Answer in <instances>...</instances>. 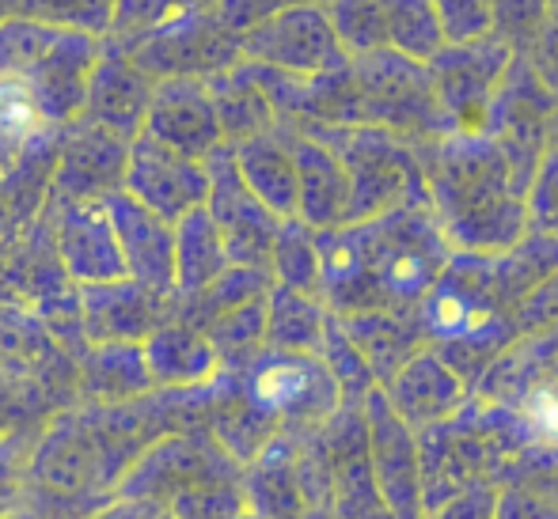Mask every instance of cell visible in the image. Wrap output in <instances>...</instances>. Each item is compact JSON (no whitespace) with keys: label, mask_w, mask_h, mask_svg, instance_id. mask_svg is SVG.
Here are the masks:
<instances>
[{"label":"cell","mask_w":558,"mask_h":519,"mask_svg":"<svg viewBox=\"0 0 558 519\" xmlns=\"http://www.w3.org/2000/svg\"><path fill=\"white\" fill-rule=\"evenodd\" d=\"M316 247L319 281L338 308H380L384 300L422 296L445 258L441 239L418 217H376L350 232L319 235Z\"/></svg>","instance_id":"obj_1"},{"label":"cell","mask_w":558,"mask_h":519,"mask_svg":"<svg viewBox=\"0 0 558 519\" xmlns=\"http://www.w3.org/2000/svg\"><path fill=\"white\" fill-rule=\"evenodd\" d=\"M107 42L130 53L133 65L145 69L153 81H163V76H202L206 81L243 58L240 35L225 27L214 8L175 15V20L156 23L133 38H107Z\"/></svg>","instance_id":"obj_2"},{"label":"cell","mask_w":558,"mask_h":519,"mask_svg":"<svg viewBox=\"0 0 558 519\" xmlns=\"http://www.w3.org/2000/svg\"><path fill=\"white\" fill-rule=\"evenodd\" d=\"M243 395L258 406L274 424H308L335 410L338 383L335 372L319 357L301 349H258L235 372Z\"/></svg>","instance_id":"obj_3"},{"label":"cell","mask_w":558,"mask_h":519,"mask_svg":"<svg viewBox=\"0 0 558 519\" xmlns=\"http://www.w3.org/2000/svg\"><path fill=\"white\" fill-rule=\"evenodd\" d=\"M240 50L243 58L263 61V65L301 81V76H319L338 69L342 38H338L331 15L319 4H289L243 30Z\"/></svg>","instance_id":"obj_4"},{"label":"cell","mask_w":558,"mask_h":519,"mask_svg":"<svg viewBox=\"0 0 558 519\" xmlns=\"http://www.w3.org/2000/svg\"><path fill=\"white\" fill-rule=\"evenodd\" d=\"M38 217L50 227L53 255H58L69 285H99V281L125 277L114 227L104 201L53 198V194H46Z\"/></svg>","instance_id":"obj_5"},{"label":"cell","mask_w":558,"mask_h":519,"mask_svg":"<svg viewBox=\"0 0 558 519\" xmlns=\"http://www.w3.org/2000/svg\"><path fill=\"white\" fill-rule=\"evenodd\" d=\"M202 163H206V178H209L206 209L217 220V227H221L228 258L240 265H263L266 270L274 232H278V217L243 183L228 140H221L214 152L202 156Z\"/></svg>","instance_id":"obj_6"},{"label":"cell","mask_w":558,"mask_h":519,"mask_svg":"<svg viewBox=\"0 0 558 519\" xmlns=\"http://www.w3.org/2000/svg\"><path fill=\"white\" fill-rule=\"evenodd\" d=\"M122 190L175 224L186 209L206 206V163L198 156H186L163 140L148 137V133H133L125 145Z\"/></svg>","instance_id":"obj_7"},{"label":"cell","mask_w":558,"mask_h":519,"mask_svg":"<svg viewBox=\"0 0 558 519\" xmlns=\"http://www.w3.org/2000/svg\"><path fill=\"white\" fill-rule=\"evenodd\" d=\"M125 145H130L125 137H118L111 129H99V125L84 122V118L61 125L46 194H53V198L104 201L107 194L122 190Z\"/></svg>","instance_id":"obj_8"},{"label":"cell","mask_w":558,"mask_h":519,"mask_svg":"<svg viewBox=\"0 0 558 519\" xmlns=\"http://www.w3.org/2000/svg\"><path fill=\"white\" fill-rule=\"evenodd\" d=\"M104 206L111 217L125 277L153 293H175V224L141 206L125 190L107 194Z\"/></svg>","instance_id":"obj_9"},{"label":"cell","mask_w":558,"mask_h":519,"mask_svg":"<svg viewBox=\"0 0 558 519\" xmlns=\"http://www.w3.org/2000/svg\"><path fill=\"white\" fill-rule=\"evenodd\" d=\"M141 133L186 156H198V160L214 152L225 140V133L209 84L202 76H163V81H156Z\"/></svg>","instance_id":"obj_10"},{"label":"cell","mask_w":558,"mask_h":519,"mask_svg":"<svg viewBox=\"0 0 558 519\" xmlns=\"http://www.w3.org/2000/svg\"><path fill=\"white\" fill-rule=\"evenodd\" d=\"M99 50H104V38L81 35V30H58L53 42L43 50V58L23 73L50 125H69L81 118Z\"/></svg>","instance_id":"obj_11"},{"label":"cell","mask_w":558,"mask_h":519,"mask_svg":"<svg viewBox=\"0 0 558 519\" xmlns=\"http://www.w3.org/2000/svg\"><path fill=\"white\" fill-rule=\"evenodd\" d=\"M153 76L141 65H133V58L125 50H118L114 42L104 38V50L92 69L88 96H84L81 118L99 129H111L118 137L130 140L133 133H141L148 114V99H153Z\"/></svg>","instance_id":"obj_12"},{"label":"cell","mask_w":558,"mask_h":519,"mask_svg":"<svg viewBox=\"0 0 558 519\" xmlns=\"http://www.w3.org/2000/svg\"><path fill=\"white\" fill-rule=\"evenodd\" d=\"M76 304L88 342H122V337L141 342L156 322L171 314V293H153L130 277L76 285Z\"/></svg>","instance_id":"obj_13"},{"label":"cell","mask_w":558,"mask_h":519,"mask_svg":"<svg viewBox=\"0 0 558 519\" xmlns=\"http://www.w3.org/2000/svg\"><path fill=\"white\" fill-rule=\"evenodd\" d=\"M141 349H145L156 387H202L217 375V353L206 330L179 319V314L156 322L141 337Z\"/></svg>","instance_id":"obj_14"},{"label":"cell","mask_w":558,"mask_h":519,"mask_svg":"<svg viewBox=\"0 0 558 519\" xmlns=\"http://www.w3.org/2000/svg\"><path fill=\"white\" fill-rule=\"evenodd\" d=\"M296 163V217L308 227H335L350 209V178L331 148L312 137L289 140Z\"/></svg>","instance_id":"obj_15"},{"label":"cell","mask_w":558,"mask_h":519,"mask_svg":"<svg viewBox=\"0 0 558 519\" xmlns=\"http://www.w3.org/2000/svg\"><path fill=\"white\" fill-rule=\"evenodd\" d=\"M232 152H235V168H240L243 183L251 186V194L278 220L296 217V163L289 140L278 137V125L255 133V137L235 140Z\"/></svg>","instance_id":"obj_16"},{"label":"cell","mask_w":558,"mask_h":519,"mask_svg":"<svg viewBox=\"0 0 558 519\" xmlns=\"http://www.w3.org/2000/svg\"><path fill=\"white\" fill-rule=\"evenodd\" d=\"M76 383H81V395L88 403H133V398L156 391L145 349H141L137 337L92 342L88 360H84Z\"/></svg>","instance_id":"obj_17"},{"label":"cell","mask_w":558,"mask_h":519,"mask_svg":"<svg viewBox=\"0 0 558 519\" xmlns=\"http://www.w3.org/2000/svg\"><path fill=\"white\" fill-rule=\"evenodd\" d=\"M232 265L225 235L206 206L186 209L175 220V296H194Z\"/></svg>","instance_id":"obj_18"},{"label":"cell","mask_w":558,"mask_h":519,"mask_svg":"<svg viewBox=\"0 0 558 519\" xmlns=\"http://www.w3.org/2000/svg\"><path fill=\"white\" fill-rule=\"evenodd\" d=\"M53 129L58 125L46 122L27 81L23 76H0V175H8Z\"/></svg>","instance_id":"obj_19"},{"label":"cell","mask_w":558,"mask_h":519,"mask_svg":"<svg viewBox=\"0 0 558 519\" xmlns=\"http://www.w3.org/2000/svg\"><path fill=\"white\" fill-rule=\"evenodd\" d=\"M327 314L301 288L278 285L266 296V345L270 349H316L324 342Z\"/></svg>","instance_id":"obj_20"},{"label":"cell","mask_w":558,"mask_h":519,"mask_svg":"<svg viewBox=\"0 0 558 519\" xmlns=\"http://www.w3.org/2000/svg\"><path fill=\"white\" fill-rule=\"evenodd\" d=\"M266 265L274 270L278 285L301 288V293H308L319 281V247L301 217L278 220V232H274L270 243V262Z\"/></svg>","instance_id":"obj_21"},{"label":"cell","mask_w":558,"mask_h":519,"mask_svg":"<svg viewBox=\"0 0 558 519\" xmlns=\"http://www.w3.org/2000/svg\"><path fill=\"white\" fill-rule=\"evenodd\" d=\"M58 27L50 23H38L35 15L15 12L8 20H0V76H23L43 50L53 42Z\"/></svg>","instance_id":"obj_22"},{"label":"cell","mask_w":558,"mask_h":519,"mask_svg":"<svg viewBox=\"0 0 558 519\" xmlns=\"http://www.w3.org/2000/svg\"><path fill=\"white\" fill-rule=\"evenodd\" d=\"M114 4L118 0H23V12L58 30H81V35L104 38L111 30Z\"/></svg>","instance_id":"obj_23"},{"label":"cell","mask_w":558,"mask_h":519,"mask_svg":"<svg viewBox=\"0 0 558 519\" xmlns=\"http://www.w3.org/2000/svg\"><path fill=\"white\" fill-rule=\"evenodd\" d=\"M209 8H217V0H118L111 30L104 38H133L163 20H175L186 12H209Z\"/></svg>","instance_id":"obj_24"},{"label":"cell","mask_w":558,"mask_h":519,"mask_svg":"<svg viewBox=\"0 0 558 519\" xmlns=\"http://www.w3.org/2000/svg\"><path fill=\"white\" fill-rule=\"evenodd\" d=\"M437 4H441L437 8L441 30H448L452 38H475L490 23L486 0H437Z\"/></svg>","instance_id":"obj_25"},{"label":"cell","mask_w":558,"mask_h":519,"mask_svg":"<svg viewBox=\"0 0 558 519\" xmlns=\"http://www.w3.org/2000/svg\"><path fill=\"white\" fill-rule=\"evenodd\" d=\"M529 421L539 432V440H558V395L555 391H532Z\"/></svg>","instance_id":"obj_26"},{"label":"cell","mask_w":558,"mask_h":519,"mask_svg":"<svg viewBox=\"0 0 558 519\" xmlns=\"http://www.w3.org/2000/svg\"><path fill=\"white\" fill-rule=\"evenodd\" d=\"M23 410H27V403H23V395H20V383L0 372V440L12 436V424L20 421Z\"/></svg>","instance_id":"obj_27"},{"label":"cell","mask_w":558,"mask_h":519,"mask_svg":"<svg viewBox=\"0 0 558 519\" xmlns=\"http://www.w3.org/2000/svg\"><path fill=\"white\" fill-rule=\"evenodd\" d=\"M15 12H23V0H0V20H8Z\"/></svg>","instance_id":"obj_28"}]
</instances>
